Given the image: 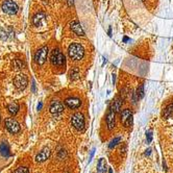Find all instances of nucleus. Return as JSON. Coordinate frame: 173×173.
Listing matches in <instances>:
<instances>
[{
    "instance_id": "obj_1",
    "label": "nucleus",
    "mask_w": 173,
    "mask_h": 173,
    "mask_svg": "<svg viewBox=\"0 0 173 173\" xmlns=\"http://www.w3.org/2000/svg\"><path fill=\"white\" fill-rule=\"evenodd\" d=\"M68 56L74 62H78L85 56V49L79 43H72L68 47Z\"/></svg>"
},
{
    "instance_id": "obj_2",
    "label": "nucleus",
    "mask_w": 173,
    "mask_h": 173,
    "mask_svg": "<svg viewBox=\"0 0 173 173\" xmlns=\"http://www.w3.org/2000/svg\"><path fill=\"white\" fill-rule=\"evenodd\" d=\"M50 62L54 67H63L66 63V59L60 49H53L51 52Z\"/></svg>"
},
{
    "instance_id": "obj_3",
    "label": "nucleus",
    "mask_w": 173,
    "mask_h": 173,
    "mask_svg": "<svg viewBox=\"0 0 173 173\" xmlns=\"http://www.w3.org/2000/svg\"><path fill=\"white\" fill-rule=\"evenodd\" d=\"M71 123L73 127L78 132H82L85 129V117L82 113H75L71 117Z\"/></svg>"
},
{
    "instance_id": "obj_4",
    "label": "nucleus",
    "mask_w": 173,
    "mask_h": 173,
    "mask_svg": "<svg viewBox=\"0 0 173 173\" xmlns=\"http://www.w3.org/2000/svg\"><path fill=\"white\" fill-rule=\"evenodd\" d=\"M2 10L7 15H16L18 13V10H19V6L13 0H5L3 1V3L1 5Z\"/></svg>"
},
{
    "instance_id": "obj_5",
    "label": "nucleus",
    "mask_w": 173,
    "mask_h": 173,
    "mask_svg": "<svg viewBox=\"0 0 173 173\" xmlns=\"http://www.w3.org/2000/svg\"><path fill=\"white\" fill-rule=\"evenodd\" d=\"M4 125H5V128H6L10 133H14V135L15 133H18L21 129L19 122L16 119H14V118H7V119H5Z\"/></svg>"
},
{
    "instance_id": "obj_6",
    "label": "nucleus",
    "mask_w": 173,
    "mask_h": 173,
    "mask_svg": "<svg viewBox=\"0 0 173 173\" xmlns=\"http://www.w3.org/2000/svg\"><path fill=\"white\" fill-rule=\"evenodd\" d=\"M47 56H48V47L47 46L41 47V48L39 49L35 54V62L41 66V65H43L44 63L46 62Z\"/></svg>"
},
{
    "instance_id": "obj_7",
    "label": "nucleus",
    "mask_w": 173,
    "mask_h": 173,
    "mask_svg": "<svg viewBox=\"0 0 173 173\" xmlns=\"http://www.w3.org/2000/svg\"><path fill=\"white\" fill-rule=\"evenodd\" d=\"M14 86L17 90H24V89L27 87L28 83V78L25 74H18L17 76H15L14 78Z\"/></svg>"
},
{
    "instance_id": "obj_8",
    "label": "nucleus",
    "mask_w": 173,
    "mask_h": 173,
    "mask_svg": "<svg viewBox=\"0 0 173 173\" xmlns=\"http://www.w3.org/2000/svg\"><path fill=\"white\" fill-rule=\"evenodd\" d=\"M121 122L122 124L124 125L125 127H130L133 125V113L130 110L128 109H125L123 110L122 113H121Z\"/></svg>"
},
{
    "instance_id": "obj_9",
    "label": "nucleus",
    "mask_w": 173,
    "mask_h": 173,
    "mask_svg": "<svg viewBox=\"0 0 173 173\" xmlns=\"http://www.w3.org/2000/svg\"><path fill=\"white\" fill-rule=\"evenodd\" d=\"M106 126H107V129H109V130L114 129L115 125H116V113L113 111L112 109H110L109 111H107V114H106Z\"/></svg>"
},
{
    "instance_id": "obj_10",
    "label": "nucleus",
    "mask_w": 173,
    "mask_h": 173,
    "mask_svg": "<svg viewBox=\"0 0 173 173\" xmlns=\"http://www.w3.org/2000/svg\"><path fill=\"white\" fill-rule=\"evenodd\" d=\"M70 28H71V30L76 36L85 37V31H83V27H82V24H80L78 20H73L72 22L70 23Z\"/></svg>"
},
{
    "instance_id": "obj_11",
    "label": "nucleus",
    "mask_w": 173,
    "mask_h": 173,
    "mask_svg": "<svg viewBox=\"0 0 173 173\" xmlns=\"http://www.w3.org/2000/svg\"><path fill=\"white\" fill-rule=\"evenodd\" d=\"M49 111H50V113L52 115H59L64 111V106H63L62 102H60L57 100H53L50 103Z\"/></svg>"
},
{
    "instance_id": "obj_12",
    "label": "nucleus",
    "mask_w": 173,
    "mask_h": 173,
    "mask_svg": "<svg viewBox=\"0 0 173 173\" xmlns=\"http://www.w3.org/2000/svg\"><path fill=\"white\" fill-rule=\"evenodd\" d=\"M49 156H50V149L45 147L36 156V162L37 163H43L49 159Z\"/></svg>"
},
{
    "instance_id": "obj_13",
    "label": "nucleus",
    "mask_w": 173,
    "mask_h": 173,
    "mask_svg": "<svg viewBox=\"0 0 173 173\" xmlns=\"http://www.w3.org/2000/svg\"><path fill=\"white\" fill-rule=\"evenodd\" d=\"M65 104L69 107V109H78L82 106V100L76 98V97H70L65 100Z\"/></svg>"
},
{
    "instance_id": "obj_14",
    "label": "nucleus",
    "mask_w": 173,
    "mask_h": 173,
    "mask_svg": "<svg viewBox=\"0 0 173 173\" xmlns=\"http://www.w3.org/2000/svg\"><path fill=\"white\" fill-rule=\"evenodd\" d=\"M144 95H145V91H144V85H140L138 87L137 91L133 93V103H136L137 101H139L140 99H142Z\"/></svg>"
},
{
    "instance_id": "obj_15",
    "label": "nucleus",
    "mask_w": 173,
    "mask_h": 173,
    "mask_svg": "<svg viewBox=\"0 0 173 173\" xmlns=\"http://www.w3.org/2000/svg\"><path fill=\"white\" fill-rule=\"evenodd\" d=\"M0 154L4 158H9V156H12L10 150V146L7 142H1L0 143Z\"/></svg>"
},
{
    "instance_id": "obj_16",
    "label": "nucleus",
    "mask_w": 173,
    "mask_h": 173,
    "mask_svg": "<svg viewBox=\"0 0 173 173\" xmlns=\"http://www.w3.org/2000/svg\"><path fill=\"white\" fill-rule=\"evenodd\" d=\"M122 99H121V97H117V98H115L114 99V101L112 102V106H111V109L114 111L115 113H119L120 112V110H121V106H122Z\"/></svg>"
},
{
    "instance_id": "obj_17",
    "label": "nucleus",
    "mask_w": 173,
    "mask_h": 173,
    "mask_svg": "<svg viewBox=\"0 0 173 173\" xmlns=\"http://www.w3.org/2000/svg\"><path fill=\"white\" fill-rule=\"evenodd\" d=\"M6 109H7V111H9V113L12 115V116H15V115L19 112L20 106H19V104H18L17 102H12V103L7 104Z\"/></svg>"
},
{
    "instance_id": "obj_18",
    "label": "nucleus",
    "mask_w": 173,
    "mask_h": 173,
    "mask_svg": "<svg viewBox=\"0 0 173 173\" xmlns=\"http://www.w3.org/2000/svg\"><path fill=\"white\" fill-rule=\"evenodd\" d=\"M45 18V15L43 13H39V14H36L33 18V23L35 26H41L42 24V21L44 20Z\"/></svg>"
},
{
    "instance_id": "obj_19",
    "label": "nucleus",
    "mask_w": 173,
    "mask_h": 173,
    "mask_svg": "<svg viewBox=\"0 0 173 173\" xmlns=\"http://www.w3.org/2000/svg\"><path fill=\"white\" fill-rule=\"evenodd\" d=\"M106 160L101 158L98 161V164H97V173H106Z\"/></svg>"
},
{
    "instance_id": "obj_20",
    "label": "nucleus",
    "mask_w": 173,
    "mask_h": 173,
    "mask_svg": "<svg viewBox=\"0 0 173 173\" xmlns=\"http://www.w3.org/2000/svg\"><path fill=\"white\" fill-rule=\"evenodd\" d=\"M172 115H173V102H172V103H170L169 106H167L166 109L164 110L163 117L164 118H168L170 116H172Z\"/></svg>"
},
{
    "instance_id": "obj_21",
    "label": "nucleus",
    "mask_w": 173,
    "mask_h": 173,
    "mask_svg": "<svg viewBox=\"0 0 173 173\" xmlns=\"http://www.w3.org/2000/svg\"><path fill=\"white\" fill-rule=\"evenodd\" d=\"M14 68L16 70H21V69H24L25 68V63L23 61H21V60H15L14 61Z\"/></svg>"
},
{
    "instance_id": "obj_22",
    "label": "nucleus",
    "mask_w": 173,
    "mask_h": 173,
    "mask_svg": "<svg viewBox=\"0 0 173 173\" xmlns=\"http://www.w3.org/2000/svg\"><path fill=\"white\" fill-rule=\"evenodd\" d=\"M79 76V69L78 68H73V69L70 71V77L71 79H76Z\"/></svg>"
},
{
    "instance_id": "obj_23",
    "label": "nucleus",
    "mask_w": 173,
    "mask_h": 173,
    "mask_svg": "<svg viewBox=\"0 0 173 173\" xmlns=\"http://www.w3.org/2000/svg\"><path fill=\"white\" fill-rule=\"evenodd\" d=\"M121 141V137H116V138H114L112 140V142L110 143V145H109V148L110 149H113L115 147V146H117L118 145V143Z\"/></svg>"
},
{
    "instance_id": "obj_24",
    "label": "nucleus",
    "mask_w": 173,
    "mask_h": 173,
    "mask_svg": "<svg viewBox=\"0 0 173 173\" xmlns=\"http://www.w3.org/2000/svg\"><path fill=\"white\" fill-rule=\"evenodd\" d=\"M128 93H129V89H128V88H123L122 90L120 91V96H121L122 100H124V99L126 98Z\"/></svg>"
},
{
    "instance_id": "obj_25",
    "label": "nucleus",
    "mask_w": 173,
    "mask_h": 173,
    "mask_svg": "<svg viewBox=\"0 0 173 173\" xmlns=\"http://www.w3.org/2000/svg\"><path fill=\"white\" fill-rule=\"evenodd\" d=\"M14 173H29V170L26 167H19L14 171Z\"/></svg>"
},
{
    "instance_id": "obj_26",
    "label": "nucleus",
    "mask_w": 173,
    "mask_h": 173,
    "mask_svg": "<svg viewBox=\"0 0 173 173\" xmlns=\"http://www.w3.org/2000/svg\"><path fill=\"white\" fill-rule=\"evenodd\" d=\"M146 140H147V143H151V141H152V133L151 132H148L146 133Z\"/></svg>"
},
{
    "instance_id": "obj_27",
    "label": "nucleus",
    "mask_w": 173,
    "mask_h": 173,
    "mask_svg": "<svg viewBox=\"0 0 173 173\" xmlns=\"http://www.w3.org/2000/svg\"><path fill=\"white\" fill-rule=\"evenodd\" d=\"M64 156H66V152H65V150H61L59 153V158L60 159H63Z\"/></svg>"
},
{
    "instance_id": "obj_28",
    "label": "nucleus",
    "mask_w": 173,
    "mask_h": 173,
    "mask_svg": "<svg viewBox=\"0 0 173 173\" xmlns=\"http://www.w3.org/2000/svg\"><path fill=\"white\" fill-rule=\"evenodd\" d=\"M31 91H33V93H36V83H35V80H33V86H31Z\"/></svg>"
},
{
    "instance_id": "obj_29",
    "label": "nucleus",
    "mask_w": 173,
    "mask_h": 173,
    "mask_svg": "<svg viewBox=\"0 0 173 173\" xmlns=\"http://www.w3.org/2000/svg\"><path fill=\"white\" fill-rule=\"evenodd\" d=\"M94 153H95V148H93V149H92L91 154H90V159H89V162H91V160H92V158H93Z\"/></svg>"
},
{
    "instance_id": "obj_30",
    "label": "nucleus",
    "mask_w": 173,
    "mask_h": 173,
    "mask_svg": "<svg viewBox=\"0 0 173 173\" xmlns=\"http://www.w3.org/2000/svg\"><path fill=\"white\" fill-rule=\"evenodd\" d=\"M67 4L68 6H72L74 4V0H67Z\"/></svg>"
},
{
    "instance_id": "obj_31",
    "label": "nucleus",
    "mask_w": 173,
    "mask_h": 173,
    "mask_svg": "<svg viewBox=\"0 0 173 173\" xmlns=\"http://www.w3.org/2000/svg\"><path fill=\"white\" fill-rule=\"evenodd\" d=\"M150 153H151V149L149 148V149H147V150H146L145 156H150Z\"/></svg>"
},
{
    "instance_id": "obj_32",
    "label": "nucleus",
    "mask_w": 173,
    "mask_h": 173,
    "mask_svg": "<svg viewBox=\"0 0 173 173\" xmlns=\"http://www.w3.org/2000/svg\"><path fill=\"white\" fill-rule=\"evenodd\" d=\"M128 41H129V38H128V37H124V38H123V42H124V43H126Z\"/></svg>"
},
{
    "instance_id": "obj_33",
    "label": "nucleus",
    "mask_w": 173,
    "mask_h": 173,
    "mask_svg": "<svg viewBox=\"0 0 173 173\" xmlns=\"http://www.w3.org/2000/svg\"><path fill=\"white\" fill-rule=\"evenodd\" d=\"M42 106H43V103H42V102H40V103L38 104V110H39V111H40V110L42 109Z\"/></svg>"
},
{
    "instance_id": "obj_34",
    "label": "nucleus",
    "mask_w": 173,
    "mask_h": 173,
    "mask_svg": "<svg viewBox=\"0 0 173 173\" xmlns=\"http://www.w3.org/2000/svg\"><path fill=\"white\" fill-rule=\"evenodd\" d=\"M107 33H109V36H112V27L110 26V28H109V31H107Z\"/></svg>"
},
{
    "instance_id": "obj_35",
    "label": "nucleus",
    "mask_w": 173,
    "mask_h": 173,
    "mask_svg": "<svg viewBox=\"0 0 173 173\" xmlns=\"http://www.w3.org/2000/svg\"><path fill=\"white\" fill-rule=\"evenodd\" d=\"M115 82H116V75L113 74V83H115Z\"/></svg>"
},
{
    "instance_id": "obj_36",
    "label": "nucleus",
    "mask_w": 173,
    "mask_h": 173,
    "mask_svg": "<svg viewBox=\"0 0 173 173\" xmlns=\"http://www.w3.org/2000/svg\"><path fill=\"white\" fill-rule=\"evenodd\" d=\"M109 173H113V169L112 168H109Z\"/></svg>"
},
{
    "instance_id": "obj_37",
    "label": "nucleus",
    "mask_w": 173,
    "mask_h": 173,
    "mask_svg": "<svg viewBox=\"0 0 173 173\" xmlns=\"http://www.w3.org/2000/svg\"><path fill=\"white\" fill-rule=\"evenodd\" d=\"M142 1H143V2H145V1H146V0H142Z\"/></svg>"
},
{
    "instance_id": "obj_38",
    "label": "nucleus",
    "mask_w": 173,
    "mask_h": 173,
    "mask_svg": "<svg viewBox=\"0 0 173 173\" xmlns=\"http://www.w3.org/2000/svg\"><path fill=\"white\" fill-rule=\"evenodd\" d=\"M0 120H1V118H0Z\"/></svg>"
}]
</instances>
